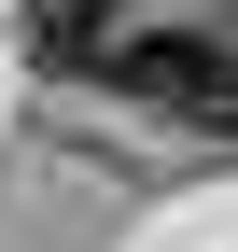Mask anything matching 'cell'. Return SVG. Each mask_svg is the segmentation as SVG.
<instances>
[{"label": "cell", "mask_w": 238, "mask_h": 252, "mask_svg": "<svg viewBox=\"0 0 238 252\" xmlns=\"http://www.w3.org/2000/svg\"><path fill=\"white\" fill-rule=\"evenodd\" d=\"M112 84H126L140 112H168V126L238 140V42L224 28H126V42H112Z\"/></svg>", "instance_id": "1"}, {"label": "cell", "mask_w": 238, "mask_h": 252, "mask_svg": "<svg viewBox=\"0 0 238 252\" xmlns=\"http://www.w3.org/2000/svg\"><path fill=\"white\" fill-rule=\"evenodd\" d=\"M112 42H126L112 0H28V56L42 70H112Z\"/></svg>", "instance_id": "2"}]
</instances>
